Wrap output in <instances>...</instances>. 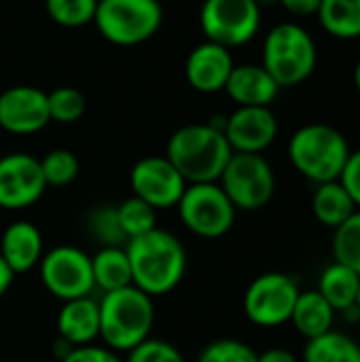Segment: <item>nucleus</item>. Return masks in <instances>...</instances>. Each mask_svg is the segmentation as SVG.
Listing matches in <instances>:
<instances>
[{
	"instance_id": "34",
	"label": "nucleus",
	"mask_w": 360,
	"mask_h": 362,
	"mask_svg": "<svg viewBox=\"0 0 360 362\" xmlns=\"http://www.w3.org/2000/svg\"><path fill=\"white\" fill-rule=\"evenodd\" d=\"M62 362H123L119 358V352L106 348V346H76L70 348L64 356Z\"/></svg>"
},
{
	"instance_id": "10",
	"label": "nucleus",
	"mask_w": 360,
	"mask_h": 362,
	"mask_svg": "<svg viewBox=\"0 0 360 362\" xmlns=\"http://www.w3.org/2000/svg\"><path fill=\"white\" fill-rule=\"evenodd\" d=\"M199 28L206 40L227 49L250 42L261 28V4L255 0H204Z\"/></svg>"
},
{
	"instance_id": "28",
	"label": "nucleus",
	"mask_w": 360,
	"mask_h": 362,
	"mask_svg": "<svg viewBox=\"0 0 360 362\" xmlns=\"http://www.w3.org/2000/svg\"><path fill=\"white\" fill-rule=\"evenodd\" d=\"M49 119L55 123H76L87 110V98L76 87H55L47 93Z\"/></svg>"
},
{
	"instance_id": "8",
	"label": "nucleus",
	"mask_w": 360,
	"mask_h": 362,
	"mask_svg": "<svg viewBox=\"0 0 360 362\" xmlns=\"http://www.w3.org/2000/svg\"><path fill=\"white\" fill-rule=\"evenodd\" d=\"M219 185L236 210L255 212L265 208L276 193V174L269 161L257 153H233Z\"/></svg>"
},
{
	"instance_id": "20",
	"label": "nucleus",
	"mask_w": 360,
	"mask_h": 362,
	"mask_svg": "<svg viewBox=\"0 0 360 362\" xmlns=\"http://www.w3.org/2000/svg\"><path fill=\"white\" fill-rule=\"evenodd\" d=\"M335 314L337 312L327 303V299L318 291H301L293 308L291 322L297 329V333L310 341L333 331Z\"/></svg>"
},
{
	"instance_id": "16",
	"label": "nucleus",
	"mask_w": 360,
	"mask_h": 362,
	"mask_svg": "<svg viewBox=\"0 0 360 362\" xmlns=\"http://www.w3.org/2000/svg\"><path fill=\"white\" fill-rule=\"evenodd\" d=\"M233 66L236 64H233L231 49L204 40L187 55L185 76L195 91L216 93V91H225Z\"/></svg>"
},
{
	"instance_id": "30",
	"label": "nucleus",
	"mask_w": 360,
	"mask_h": 362,
	"mask_svg": "<svg viewBox=\"0 0 360 362\" xmlns=\"http://www.w3.org/2000/svg\"><path fill=\"white\" fill-rule=\"evenodd\" d=\"M98 0H45V11L51 21L62 28H83L93 23Z\"/></svg>"
},
{
	"instance_id": "4",
	"label": "nucleus",
	"mask_w": 360,
	"mask_h": 362,
	"mask_svg": "<svg viewBox=\"0 0 360 362\" xmlns=\"http://www.w3.org/2000/svg\"><path fill=\"white\" fill-rule=\"evenodd\" d=\"M350 153L346 136L327 123L303 125L289 140L291 165L314 185L337 180Z\"/></svg>"
},
{
	"instance_id": "27",
	"label": "nucleus",
	"mask_w": 360,
	"mask_h": 362,
	"mask_svg": "<svg viewBox=\"0 0 360 362\" xmlns=\"http://www.w3.org/2000/svg\"><path fill=\"white\" fill-rule=\"evenodd\" d=\"M117 214H119V223L127 242L157 227V210L134 195L117 206Z\"/></svg>"
},
{
	"instance_id": "14",
	"label": "nucleus",
	"mask_w": 360,
	"mask_h": 362,
	"mask_svg": "<svg viewBox=\"0 0 360 362\" xmlns=\"http://www.w3.org/2000/svg\"><path fill=\"white\" fill-rule=\"evenodd\" d=\"M51 123L47 93L32 85H13L0 93V127L13 136H32Z\"/></svg>"
},
{
	"instance_id": "26",
	"label": "nucleus",
	"mask_w": 360,
	"mask_h": 362,
	"mask_svg": "<svg viewBox=\"0 0 360 362\" xmlns=\"http://www.w3.org/2000/svg\"><path fill=\"white\" fill-rule=\"evenodd\" d=\"M333 259L360 276V210L333 229Z\"/></svg>"
},
{
	"instance_id": "3",
	"label": "nucleus",
	"mask_w": 360,
	"mask_h": 362,
	"mask_svg": "<svg viewBox=\"0 0 360 362\" xmlns=\"http://www.w3.org/2000/svg\"><path fill=\"white\" fill-rule=\"evenodd\" d=\"M100 305V339L115 352H129L151 337L155 325L153 297L140 288L125 286L104 293Z\"/></svg>"
},
{
	"instance_id": "40",
	"label": "nucleus",
	"mask_w": 360,
	"mask_h": 362,
	"mask_svg": "<svg viewBox=\"0 0 360 362\" xmlns=\"http://www.w3.org/2000/svg\"><path fill=\"white\" fill-rule=\"evenodd\" d=\"M354 305H356V310L360 312V284H359V295H356V303H354Z\"/></svg>"
},
{
	"instance_id": "12",
	"label": "nucleus",
	"mask_w": 360,
	"mask_h": 362,
	"mask_svg": "<svg viewBox=\"0 0 360 362\" xmlns=\"http://www.w3.org/2000/svg\"><path fill=\"white\" fill-rule=\"evenodd\" d=\"M129 187L134 197L146 202L155 210H168L180 202L187 180L166 155H153L134 163L129 172Z\"/></svg>"
},
{
	"instance_id": "25",
	"label": "nucleus",
	"mask_w": 360,
	"mask_h": 362,
	"mask_svg": "<svg viewBox=\"0 0 360 362\" xmlns=\"http://www.w3.org/2000/svg\"><path fill=\"white\" fill-rule=\"evenodd\" d=\"M303 362H360V344L333 329L306 344Z\"/></svg>"
},
{
	"instance_id": "17",
	"label": "nucleus",
	"mask_w": 360,
	"mask_h": 362,
	"mask_svg": "<svg viewBox=\"0 0 360 362\" xmlns=\"http://www.w3.org/2000/svg\"><path fill=\"white\" fill-rule=\"evenodd\" d=\"M45 255L42 233L30 221L11 223L0 235V257L8 265V269L17 274H28L34 269Z\"/></svg>"
},
{
	"instance_id": "41",
	"label": "nucleus",
	"mask_w": 360,
	"mask_h": 362,
	"mask_svg": "<svg viewBox=\"0 0 360 362\" xmlns=\"http://www.w3.org/2000/svg\"><path fill=\"white\" fill-rule=\"evenodd\" d=\"M257 4H269V2H276V0H255Z\"/></svg>"
},
{
	"instance_id": "35",
	"label": "nucleus",
	"mask_w": 360,
	"mask_h": 362,
	"mask_svg": "<svg viewBox=\"0 0 360 362\" xmlns=\"http://www.w3.org/2000/svg\"><path fill=\"white\" fill-rule=\"evenodd\" d=\"M337 180L346 189V193L350 195L354 206L360 210V148L350 153V157H348Z\"/></svg>"
},
{
	"instance_id": "5",
	"label": "nucleus",
	"mask_w": 360,
	"mask_h": 362,
	"mask_svg": "<svg viewBox=\"0 0 360 362\" xmlns=\"http://www.w3.org/2000/svg\"><path fill=\"white\" fill-rule=\"evenodd\" d=\"M318 64V49L312 34L295 23L282 21L274 25L263 40L261 66L272 74L280 89L306 83Z\"/></svg>"
},
{
	"instance_id": "23",
	"label": "nucleus",
	"mask_w": 360,
	"mask_h": 362,
	"mask_svg": "<svg viewBox=\"0 0 360 362\" xmlns=\"http://www.w3.org/2000/svg\"><path fill=\"white\" fill-rule=\"evenodd\" d=\"M360 276L342 263H331L318 278V293L335 312H346L354 308L359 295Z\"/></svg>"
},
{
	"instance_id": "13",
	"label": "nucleus",
	"mask_w": 360,
	"mask_h": 362,
	"mask_svg": "<svg viewBox=\"0 0 360 362\" xmlns=\"http://www.w3.org/2000/svg\"><path fill=\"white\" fill-rule=\"evenodd\" d=\"M45 189L40 159L28 153L0 157V210H25L42 197Z\"/></svg>"
},
{
	"instance_id": "9",
	"label": "nucleus",
	"mask_w": 360,
	"mask_h": 362,
	"mask_svg": "<svg viewBox=\"0 0 360 362\" xmlns=\"http://www.w3.org/2000/svg\"><path fill=\"white\" fill-rule=\"evenodd\" d=\"M301 288L299 282L284 272H267L257 276L244 293V314L261 329H276L291 322L293 308Z\"/></svg>"
},
{
	"instance_id": "38",
	"label": "nucleus",
	"mask_w": 360,
	"mask_h": 362,
	"mask_svg": "<svg viewBox=\"0 0 360 362\" xmlns=\"http://www.w3.org/2000/svg\"><path fill=\"white\" fill-rule=\"evenodd\" d=\"M13 278H15V274L8 269V265L4 263V259L0 257V299L6 295V291L11 288V284H13Z\"/></svg>"
},
{
	"instance_id": "21",
	"label": "nucleus",
	"mask_w": 360,
	"mask_h": 362,
	"mask_svg": "<svg viewBox=\"0 0 360 362\" xmlns=\"http://www.w3.org/2000/svg\"><path fill=\"white\" fill-rule=\"evenodd\" d=\"M93 284L102 293L132 286V265L125 246H106L91 257Z\"/></svg>"
},
{
	"instance_id": "7",
	"label": "nucleus",
	"mask_w": 360,
	"mask_h": 362,
	"mask_svg": "<svg viewBox=\"0 0 360 362\" xmlns=\"http://www.w3.org/2000/svg\"><path fill=\"white\" fill-rule=\"evenodd\" d=\"M180 223L204 240H216L231 231L236 223V206L219 182L187 185L180 202L176 204Z\"/></svg>"
},
{
	"instance_id": "6",
	"label": "nucleus",
	"mask_w": 360,
	"mask_h": 362,
	"mask_svg": "<svg viewBox=\"0 0 360 362\" xmlns=\"http://www.w3.org/2000/svg\"><path fill=\"white\" fill-rule=\"evenodd\" d=\"M163 21L159 0H98L93 25L117 47H136L153 38Z\"/></svg>"
},
{
	"instance_id": "37",
	"label": "nucleus",
	"mask_w": 360,
	"mask_h": 362,
	"mask_svg": "<svg viewBox=\"0 0 360 362\" xmlns=\"http://www.w3.org/2000/svg\"><path fill=\"white\" fill-rule=\"evenodd\" d=\"M259 362H299L297 356L286 348H269L259 354Z\"/></svg>"
},
{
	"instance_id": "11",
	"label": "nucleus",
	"mask_w": 360,
	"mask_h": 362,
	"mask_svg": "<svg viewBox=\"0 0 360 362\" xmlns=\"http://www.w3.org/2000/svg\"><path fill=\"white\" fill-rule=\"evenodd\" d=\"M38 274L42 286L62 301L89 297L95 288L91 257L76 246L62 244L45 252L38 263Z\"/></svg>"
},
{
	"instance_id": "36",
	"label": "nucleus",
	"mask_w": 360,
	"mask_h": 362,
	"mask_svg": "<svg viewBox=\"0 0 360 362\" xmlns=\"http://www.w3.org/2000/svg\"><path fill=\"white\" fill-rule=\"evenodd\" d=\"M278 2H280L291 15L310 17V15H316V13H318L323 0H278Z\"/></svg>"
},
{
	"instance_id": "2",
	"label": "nucleus",
	"mask_w": 360,
	"mask_h": 362,
	"mask_svg": "<svg viewBox=\"0 0 360 362\" xmlns=\"http://www.w3.org/2000/svg\"><path fill=\"white\" fill-rule=\"evenodd\" d=\"M233 151L225 134L210 123L178 127L166 146V157L180 172L187 185L219 182Z\"/></svg>"
},
{
	"instance_id": "39",
	"label": "nucleus",
	"mask_w": 360,
	"mask_h": 362,
	"mask_svg": "<svg viewBox=\"0 0 360 362\" xmlns=\"http://www.w3.org/2000/svg\"><path fill=\"white\" fill-rule=\"evenodd\" d=\"M354 85H356V89H359L360 93V59L359 64L354 66Z\"/></svg>"
},
{
	"instance_id": "31",
	"label": "nucleus",
	"mask_w": 360,
	"mask_h": 362,
	"mask_svg": "<svg viewBox=\"0 0 360 362\" xmlns=\"http://www.w3.org/2000/svg\"><path fill=\"white\" fill-rule=\"evenodd\" d=\"M40 170H42L47 187H68L76 180L81 165L72 151L53 148L40 159Z\"/></svg>"
},
{
	"instance_id": "1",
	"label": "nucleus",
	"mask_w": 360,
	"mask_h": 362,
	"mask_svg": "<svg viewBox=\"0 0 360 362\" xmlns=\"http://www.w3.org/2000/svg\"><path fill=\"white\" fill-rule=\"evenodd\" d=\"M125 252L132 265V284L153 299L172 293L187 274V250L182 242L166 229L155 227L129 240Z\"/></svg>"
},
{
	"instance_id": "29",
	"label": "nucleus",
	"mask_w": 360,
	"mask_h": 362,
	"mask_svg": "<svg viewBox=\"0 0 360 362\" xmlns=\"http://www.w3.org/2000/svg\"><path fill=\"white\" fill-rule=\"evenodd\" d=\"M87 231L98 244H102V248L127 244V238H125L121 223H119L117 206L106 204V206L93 208L87 216Z\"/></svg>"
},
{
	"instance_id": "32",
	"label": "nucleus",
	"mask_w": 360,
	"mask_h": 362,
	"mask_svg": "<svg viewBox=\"0 0 360 362\" xmlns=\"http://www.w3.org/2000/svg\"><path fill=\"white\" fill-rule=\"evenodd\" d=\"M197 362H259V354L240 339H216L199 352Z\"/></svg>"
},
{
	"instance_id": "19",
	"label": "nucleus",
	"mask_w": 360,
	"mask_h": 362,
	"mask_svg": "<svg viewBox=\"0 0 360 362\" xmlns=\"http://www.w3.org/2000/svg\"><path fill=\"white\" fill-rule=\"evenodd\" d=\"M59 339L70 348L93 344L100 337V305L91 297L64 301L57 314Z\"/></svg>"
},
{
	"instance_id": "22",
	"label": "nucleus",
	"mask_w": 360,
	"mask_h": 362,
	"mask_svg": "<svg viewBox=\"0 0 360 362\" xmlns=\"http://www.w3.org/2000/svg\"><path fill=\"white\" fill-rule=\"evenodd\" d=\"M359 208L346 193V189L339 185V180L316 185L314 197H312V214L314 218L329 227L337 229L342 223H346Z\"/></svg>"
},
{
	"instance_id": "18",
	"label": "nucleus",
	"mask_w": 360,
	"mask_h": 362,
	"mask_svg": "<svg viewBox=\"0 0 360 362\" xmlns=\"http://www.w3.org/2000/svg\"><path fill=\"white\" fill-rule=\"evenodd\" d=\"M225 91L238 106H272L280 87L261 64H240L233 66Z\"/></svg>"
},
{
	"instance_id": "15",
	"label": "nucleus",
	"mask_w": 360,
	"mask_h": 362,
	"mask_svg": "<svg viewBox=\"0 0 360 362\" xmlns=\"http://www.w3.org/2000/svg\"><path fill=\"white\" fill-rule=\"evenodd\" d=\"M233 153H257L278 138V119L269 106H238L225 121L223 129Z\"/></svg>"
},
{
	"instance_id": "33",
	"label": "nucleus",
	"mask_w": 360,
	"mask_h": 362,
	"mask_svg": "<svg viewBox=\"0 0 360 362\" xmlns=\"http://www.w3.org/2000/svg\"><path fill=\"white\" fill-rule=\"evenodd\" d=\"M123 362H187L182 352L163 339H146L134 350L127 352V358Z\"/></svg>"
},
{
	"instance_id": "24",
	"label": "nucleus",
	"mask_w": 360,
	"mask_h": 362,
	"mask_svg": "<svg viewBox=\"0 0 360 362\" xmlns=\"http://www.w3.org/2000/svg\"><path fill=\"white\" fill-rule=\"evenodd\" d=\"M316 15L329 36L339 40L360 38V0H323Z\"/></svg>"
}]
</instances>
